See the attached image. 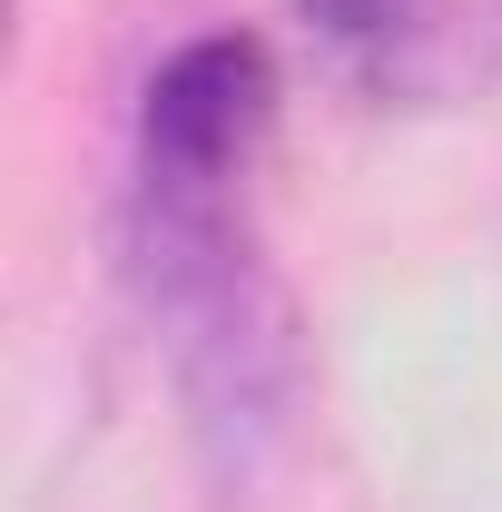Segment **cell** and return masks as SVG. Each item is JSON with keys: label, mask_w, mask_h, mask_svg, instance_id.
<instances>
[{"label": "cell", "mask_w": 502, "mask_h": 512, "mask_svg": "<svg viewBox=\"0 0 502 512\" xmlns=\"http://www.w3.org/2000/svg\"><path fill=\"white\" fill-rule=\"evenodd\" d=\"M119 256H128V296L168 355L178 434H188L207 493L247 503L296 453V424H306V394H315L306 316H296L276 256L256 237L247 178L128 168Z\"/></svg>", "instance_id": "cell-1"}, {"label": "cell", "mask_w": 502, "mask_h": 512, "mask_svg": "<svg viewBox=\"0 0 502 512\" xmlns=\"http://www.w3.org/2000/svg\"><path fill=\"white\" fill-rule=\"evenodd\" d=\"M276 50L256 30H197L148 69L138 119H128V168L168 178H256L266 128H276Z\"/></svg>", "instance_id": "cell-2"}]
</instances>
